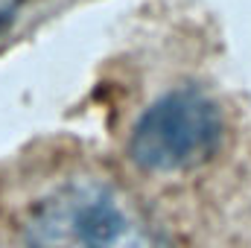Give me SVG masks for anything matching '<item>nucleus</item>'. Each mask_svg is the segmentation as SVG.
<instances>
[{
	"label": "nucleus",
	"mask_w": 251,
	"mask_h": 248,
	"mask_svg": "<svg viewBox=\"0 0 251 248\" xmlns=\"http://www.w3.org/2000/svg\"><path fill=\"white\" fill-rule=\"evenodd\" d=\"M29 248H170L161 228L117 184L70 178L26 213Z\"/></svg>",
	"instance_id": "obj_1"
},
{
	"label": "nucleus",
	"mask_w": 251,
	"mask_h": 248,
	"mask_svg": "<svg viewBox=\"0 0 251 248\" xmlns=\"http://www.w3.org/2000/svg\"><path fill=\"white\" fill-rule=\"evenodd\" d=\"M225 137V117L201 88L181 85L161 94L128 134V158L158 175L187 173L207 164Z\"/></svg>",
	"instance_id": "obj_2"
}]
</instances>
